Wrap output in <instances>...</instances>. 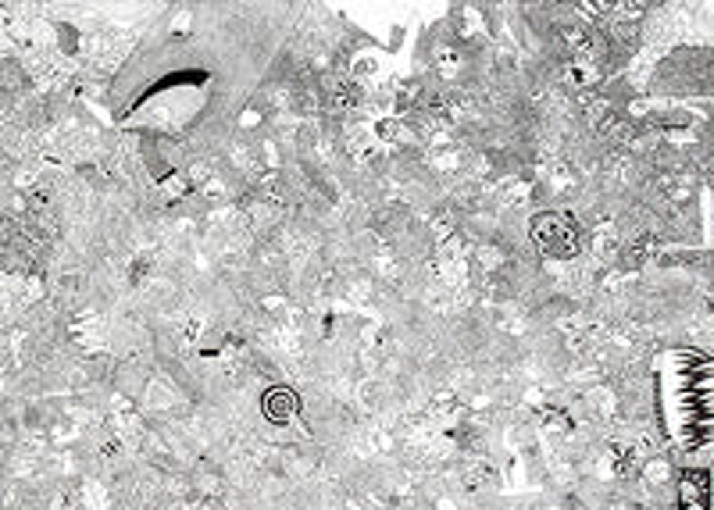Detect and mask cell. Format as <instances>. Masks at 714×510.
<instances>
[{
	"mask_svg": "<svg viewBox=\"0 0 714 510\" xmlns=\"http://www.w3.org/2000/svg\"><path fill=\"white\" fill-rule=\"evenodd\" d=\"M293 410H297V396H293L290 389H272V393L265 396V414H268L272 421H290Z\"/></svg>",
	"mask_w": 714,
	"mask_h": 510,
	"instance_id": "1",
	"label": "cell"
}]
</instances>
